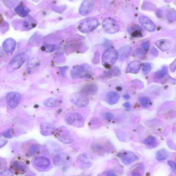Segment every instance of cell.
Returning <instances> with one entry per match:
<instances>
[{"mask_svg": "<svg viewBox=\"0 0 176 176\" xmlns=\"http://www.w3.org/2000/svg\"><path fill=\"white\" fill-rule=\"evenodd\" d=\"M31 55L30 50H28L15 56L8 64L7 72H11L20 68L29 58Z\"/></svg>", "mask_w": 176, "mask_h": 176, "instance_id": "obj_1", "label": "cell"}, {"mask_svg": "<svg viewBox=\"0 0 176 176\" xmlns=\"http://www.w3.org/2000/svg\"><path fill=\"white\" fill-rule=\"evenodd\" d=\"M92 72V68L87 64L77 65L72 68L71 75L73 79H79L90 76Z\"/></svg>", "mask_w": 176, "mask_h": 176, "instance_id": "obj_2", "label": "cell"}, {"mask_svg": "<svg viewBox=\"0 0 176 176\" xmlns=\"http://www.w3.org/2000/svg\"><path fill=\"white\" fill-rule=\"evenodd\" d=\"M118 58V52L112 48L106 49L102 57V64L105 67H109L115 63Z\"/></svg>", "mask_w": 176, "mask_h": 176, "instance_id": "obj_3", "label": "cell"}, {"mask_svg": "<svg viewBox=\"0 0 176 176\" xmlns=\"http://www.w3.org/2000/svg\"><path fill=\"white\" fill-rule=\"evenodd\" d=\"M70 99L73 104L81 108L86 107L89 102L87 95L81 91L73 93L71 96Z\"/></svg>", "mask_w": 176, "mask_h": 176, "instance_id": "obj_4", "label": "cell"}, {"mask_svg": "<svg viewBox=\"0 0 176 176\" xmlns=\"http://www.w3.org/2000/svg\"><path fill=\"white\" fill-rule=\"evenodd\" d=\"M99 22L97 19L89 18L86 19L78 26V29L83 33H89L95 29L99 26Z\"/></svg>", "mask_w": 176, "mask_h": 176, "instance_id": "obj_5", "label": "cell"}, {"mask_svg": "<svg viewBox=\"0 0 176 176\" xmlns=\"http://www.w3.org/2000/svg\"><path fill=\"white\" fill-rule=\"evenodd\" d=\"M55 137L60 142L65 144H71L74 142L73 137L70 132L64 127L59 128L55 131Z\"/></svg>", "mask_w": 176, "mask_h": 176, "instance_id": "obj_6", "label": "cell"}, {"mask_svg": "<svg viewBox=\"0 0 176 176\" xmlns=\"http://www.w3.org/2000/svg\"><path fill=\"white\" fill-rule=\"evenodd\" d=\"M103 29L107 33L112 34L117 33L119 29V26L117 22L112 18L105 19L102 22Z\"/></svg>", "mask_w": 176, "mask_h": 176, "instance_id": "obj_7", "label": "cell"}, {"mask_svg": "<svg viewBox=\"0 0 176 176\" xmlns=\"http://www.w3.org/2000/svg\"><path fill=\"white\" fill-rule=\"evenodd\" d=\"M118 156L125 165H130L139 159L138 157L133 152L123 151L118 154Z\"/></svg>", "mask_w": 176, "mask_h": 176, "instance_id": "obj_8", "label": "cell"}, {"mask_svg": "<svg viewBox=\"0 0 176 176\" xmlns=\"http://www.w3.org/2000/svg\"><path fill=\"white\" fill-rule=\"evenodd\" d=\"M93 159L86 153L81 154L77 159V162L80 167L83 169H87L91 167L93 164Z\"/></svg>", "mask_w": 176, "mask_h": 176, "instance_id": "obj_9", "label": "cell"}, {"mask_svg": "<svg viewBox=\"0 0 176 176\" xmlns=\"http://www.w3.org/2000/svg\"><path fill=\"white\" fill-rule=\"evenodd\" d=\"M21 98V95L20 93L11 92L7 94L6 96V101L10 108H15L19 104Z\"/></svg>", "mask_w": 176, "mask_h": 176, "instance_id": "obj_10", "label": "cell"}, {"mask_svg": "<svg viewBox=\"0 0 176 176\" xmlns=\"http://www.w3.org/2000/svg\"><path fill=\"white\" fill-rule=\"evenodd\" d=\"M94 2L93 0H86L81 4L79 9L81 15H86L90 13L93 10Z\"/></svg>", "mask_w": 176, "mask_h": 176, "instance_id": "obj_11", "label": "cell"}, {"mask_svg": "<svg viewBox=\"0 0 176 176\" xmlns=\"http://www.w3.org/2000/svg\"><path fill=\"white\" fill-rule=\"evenodd\" d=\"M56 128L53 125L48 122H43L40 125V132L43 136H48L54 134Z\"/></svg>", "mask_w": 176, "mask_h": 176, "instance_id": "obj_12", "label": "cell"}, {"mask_svg": "<svg viewBox=\"0 0 176 176\" xmlns=\"http://www.w3.org/2000/svg\"><path fill=\"white\" fill-rule=\"evenodd\" d=\"M139 20L141 25L147 31L152 32L155 30L156 27L155 24L148 17L141 16Z\"/></svg>", "mask_w": 176, "mask_h": 176, "instance_id": "obj_13", "label": "cell"}, {"mask_svg": "<svg viewBox=\"0 0 176 176\" xmlns=\"http://www.w3.org/2000/svg\"><path fill=\"white\" fill-rule=\"evenodd\" d=\"M33 163L37 167L42 169L48 168L50 165L49 159L44 156L37 157L34 159Z\"/></svg>", "mask_w": 176, "mask_h": 176, "instance_id": "obj_14", "label": "cell"}, {"mask_svg": "<svg viewBox=\"0 0 176 176\" xmlns=\"http://www.w3.org/2000/svg\"><path fill=\"white\" fill-rule=\"evenodd\" d=\"M16 45V42L14 39L8 38L3 42L2 48L6 53H10L14 51Z\"/></svg>", "mask_w": 176, "mask_h": 176, "instance_id": "obj_15", "label": "cell"}, {"mask_svg": "<svg viewBox=\"0 0 176 176\" xmlns=\"http://www.w3.org/2000/svg\"><path fill=\"white\" fill-rule=\"evenodd\" d=\"M141 62L134 60L130 63L126 68V72L129 73L137 74L139 73L141 67Z\"/></svg>", "mask_w": 176, "mask_h": 176, "instance_id": "obj_16", "label": "cell"}, {"mask_svg": "<svg viewBox=\"0 0 176 176\" xmlns=\"http://www.w3.org/2000/svg\"><path fill=\"white\" fill-rule=\"evenodd\" d=\"M131 49V47L130 46L127 45L122 46L119 50L118 52L119 60L123 61L126 59L129 55Z\"/></svg>", "mask_w": 176, "mask_h": 176, "instance_id": "obj_17", "label": "cell"}, {"mask_svg": "<svg viewBox=\"0 0 176 176\" xmlns=\"http://www.w3.org/2000/svg\"><path fill=\"white\" fill-rule=\"evenodd\" d=\"M108 145L101 143H95L92 144V149L93 151L99 154H103L109 150L108 147Z\"/></svg>", "mask_w": 176, "mask_h": 176, "instance_id": "obj_18", "label": "cell"}, {"mask_svg": "<svg viewBox=\"0 0 176 176\" xmlns=\"http://www.w3.org/2000/svg\"><path fill=\"white\" fill-rule=\"evenodd\" d=\"M121 74L120 69L118 67L112 68L101 75V78L102 79H109L113 77H118Z\"/></svg>", "mask_w": 176, "mask_h": 176, "instance_id": "obj_19", "label": "cell"}, {"mask_svg": "<svg viewBox=\"0 0 176 176\" xmlns=\"http://www.w3.org/2000/svg\"><path fill=\"white\" fill-rule=\"evenodd\" d=\"M142 29L137 25H133L128 28V32L133 37H140L142 36Z\"/></svg>", "mask_w": 176, "mask_h": 176, "instance_id": "obj_20", "label": "cell"}, {"mask_svg": "<svg viewBox=\"0 0 176 176\" xmlns=\"http://www.w3.org/2000/svg\"><path fill=\"white\" fill-rule=\"evenodd\" d=\"M106 98L109 104L112 105L118 102L120 99V96L116 92H110L107 94Z\"/></svg>", "mask_w": 176, "mask_h": 176, "instance_id": "obj_21", "label": "cell"}, {"mask_svg": "<svg viewBox=\"0 0 176 176\" xmlns=\"http://www.w3.org/2000/svg\"><path fill=\"white\" fill-rule=\"evenodd\" d=\"M156 45L162 51H166L170 49L171 44L169 40L162 39L157 41L155 43Z\"/></svg>", "mask_w": 176, "mask_h": 176, "instance_id": "obj_22", "label": "cell"}, {"mask_svg": "<svg viewBox=\"0 0 176 176\" xmlns=\"http://www.w3.org/2000/svg\"><path fill=\"white\" fill-rule=\"evenodd\" d=\"M97 87L95 84H90L85 86L81 92L85 93L87 95H93L96 93Z\"/></svg>", "mask_w": 176, "mask_h": 176, "instance_id": "obj_23", "label": "cell"}, {"mask_svg": "<svg viewBox=\"0 0 176 176\" xmlns=\"http://www.w3.org/2000/svg\"><path fill=\"white\" fill-rule=\"evenodd\" d=\"M15 11L20 16L24 17L29 14L30 10L23 5L20 4L15 8Z\"/></svg>", "mask_w": 176, "mask_h": 176, "instance_id": "obj_24", "label": "cell"}, {"mask_svg": "<svg viewBox=\"0 0 176 176\" xmlns=\"http://www.w3.org/2000/svg\"><path fill=\"white\" fill-rule=\"evenodd\" d=\"M39 62L36 59H33L28 63V64L27 71L28 73H33L35 71L39 65Z\"/></svg>", "mask_w": 176, "mask_h": 176, "instance_id": "obj_25", "label": "cell"}, {"mask_svg": "<svg viewBox=\"0 0 176 176\" xmlns=\"http://www.w3.org/2000/svg\"><path fill=\"white\" fill-rule=\"evenodd\" d=\"M59 100L54 98H50L45 100L44 104L47 107L55 108L59 104Z\"/></svg>", "mask_w": 176, "mask_h": 176, "instance_id": "obj_26", "label": "cell"}, {"mask_svg": "<svg viewBox=\"0 0 176 176\" xmlns=\"http://www.w3.org/2000/svg\"><path fill=\"white\" fill-rule=\"evenodd\" d=\"M139 101L143 107L145 108H148L152 105V103L151 99L149 97L143 96L140 97Z\"/></svg>", "mask_w": 176, "mask_h": 176, "instance_id": "obj_27", "label": "cell"}, {"mask_svg": "<svg viewBox=\"0 0 176 176\" xmlns=\"http://www.w3.org/2000/svg\"><path fill=\"white\" fill-rule=\"evenodd\" d=\"M169 154L167 151L164 149L159 150L156 152V158L159 161H162L167 159Z\"/></svg>", "mask_w": 176, "mask_h": 176, "instance_id": "obj_28", "label": "cell"}, {"mask_svg": "<svg viewBox=\"0 0 176 176\" xmlns=\"http://www.w3.org/2000/svg\"><path fill=\"white\" fill-rule=\"evenodd\" d=\"M168 67L166 66H164L159 70L155 73V76L158 79L161 78L167 74L168 73Z\"/></svg>", "mask_w": 176, "mask_h": 176, "instance_id": "obj_29", "label": "cell"}, {"mask_svg": "<svg viewBox=\"0 0 176 176\" xmlns=\"http://www.w3.org/2000/svg\"><path fill=\"white\" fill-rule=\"evenodd\" d=\"M13 167L17 170L23 172L26 171L27 166L18 161H14L12 163Z\"/></svg>", "mask_w": 176, "mask_h": 176, "instance_id": "obj_30", "label": "cell"}, {"mask_svg": "<svg viewBox=\"0 0 176 176\" xmlns=\"http://www.w3.org/2000/svg\"><path fill=\"white\" fill-rule=\"evenodd\" d=\"M143 143L146 145L154 147L156 145L157 139L155 137L149 136L144 140Z\"/></svg>", "mask_w": 176, "mask_h": 176, "instance_id": "obj_31", "label": "cell"}, {"mask_svg": "<svg viewBox=\"0 0 176 176\" xmlns=\"http://www.w3.org/2000/svg\"><path fill=\"white\" fill-rule=\"evenodd\" d=\"M40 149V146L38 144H34L31 145L28 150V154L29 156H32L35 155Z\"/></svg>", "mask_w": 176, "mask_h": 176, "instance_id": "obj_32", "label": "cell"}, {"mask_svg": "<svg viewBox=\"0 0 176 176\" xmlns=\"http://www.w3.org/2000/svg\"><path fill=\"white\" fill-rule=\"evenodd\" d=\"M152 69V65L149 63H145L143 64L142 70L144 75L148 74Z\"/></svg>", "mask_w": 176, "mask_h": 176, "instance_id": "obj_33", "label": "cell"}, {"mask_svg": "<svg viewBox=\"0 0 176 176\" xmlns=\"http://www.w3.org/2000/svg\"><path fill=\"white\" fill-rule=\"evenodd\" d=\"M24 28L26 29H31L36 26V24L34 23L32 20L29 19L28 20H26L24 22Z\"/></svg>", "mask_w": 176, "mask_h": 176, "instance_id": "obj_34", "label": "cell"}, {"mask_svg": "<svg viewBox=\"0 0 176 176\" xmlns=\"http://www.w3.org/2000/svg\"><path fill=\"white\" fill-rule=\"evenodd\" d=\"M65 121L68 124H73L75 121L74 113H70L67 115L65 116Z\"/></svg>", "mask_w": 176, "mask_h": 176, "instance_id": "obj_35", "label": "cell"}, {"mask_svg": "<svg viewBox=\"0 0 176 176\" xmlns=\"http://www.w3.org/2000/svg\"><path fill=\"white\" fill-rule=\"evenodd\" d=\"M41 48L43 51L51 52L54 51L55 49V46L53 45H45L43 46Z\"/></svg>", "mask_w": 176, "mask_h": 176, "instance_id": "obj_36", "label": "cell"}, {"mask_svg": "<svg viewBox=\"0 0 176 176\" xmlns=\"http://www.w3.org/2000/svg\"><path fill=\"white\" fill-rule=\"evenodd\" d=\"M145 53H146L143 49H138L134 52V55L136 57L142 58Z\"/></svg>", "mask_w": 176, "mask_h": 176, "instance_id": "obj_37", "label": "cell"}, {"mask_svg": "<svg viewBox=\"0 0 176 176\" xmlns=\"http://www.w3.org/2000/svg\"><path fill=\"white\" fill-rule=\"evenodd\" d=\"M14 173L11 169H6L2 170L0 174L1 176H13Z\"/></svg>", "mask_w": 176, "mask_h": 176, "instance_id": "obj_38", "label": "cell"}, {"mask_svg": "<svg viewBox=\"0 0 176 176\" xmlns=\"http://www.w3.org/2000/svg\"><path fill=\"white\" fill-rule=\"evenodd\" d=\"M2 135L6 138H12V129H9L3 132Z\"/></svg>", "mask_w": 176, "mask_h": 176, "instance_id": "obj_39", "label": "cell"}, {"mask_svg": "<svg viewBox=\"0 0 176 176\" xmlns=\"http://www.w3.org/2000/svg\"><path fill=\"white\" fill-rule=\"evenodd\" d=\"M100 53L99 51H97L95 53L93 59V63L94 64H97L99 62Z\"/></svg>", "mask_w": 176, "mask_h": 176, "instance_id": "obj_40", "label": "cell"}, {"mask_svg": "<svg viewBox=\"0 0 176 176\" xmlns=\"http://www.w3.org/2000/svg\"><path fill=\"white\" fill-rule=\"evenodd\" d=\"M74 115L75 121L79 122H81L83 121V118L82 116L79 114V113H74Z\"/></svg>", "mask_w": 176, "mask_h": 176, "instance_id": "obj_41", "label": "cell"}, {"mask_svg": "<svg viewBox=\"0 0 176 176\" xmlns=\"http://www.w3.org/2000/svg\"><path fill=\"white\" fill-rule=\"evenodd\" d=\"M150 46V44L148 42H144L142 44V48L146 53L148 51Z\"/></svg>", "mask_w": 176, "mask_h": 176, "instance_id": "obj_42", "label": "cell"}, {"mask_svg": "<svg viewBox=\"0 0 176 176\" xmlns=\"http://www.w3.org/2000/svg\"><path fill=\"white\" fill-rule=\"evenodd\" d=\"M4 136H3L2 135H1V144H0V146H1V148L3 147H4L6 144L7 143V140L5 139Z\"/></svg>", "mask_w": 176, "mask_h": 176, "instance_id": "obj_43", "label": "cell"}, {"mask_svg": "<svg viewBox=\"0 0 176 176\" xmlns=\"http://www.w3.org/2000/svg\"><path fill=\"white\" fill-rule=\"evenodd\" d=\"M104 118L106 120H111L114 118V115L111 112H107L104 115Z\"/></svg>", "mask_w": 176, "mask_h": 176, "instance_id": "obj_44", "label": "cell"}, {"mask_svg": "<svg viewBox=\"0 0 176 176\" xmlns=\"http://www.w3.org/2000/svg\"><path fill=\"white\" fill-rule=\"evenodd\" d=\"M169 68H170V71H171L172 72H174L176 70V59H175V60L169 65Z\"/></svg>", "mask_w": 176, "mask_h": 176, "instance_id": "obj_45", "label": "cell"}, {"mask_svg": "<svg viewBox=\"0 0 176 176\" xmlns=\"http://www.w3.org/2000/svg\"><path fill=\"white\" fill-rule=\"evenodd\" d=\"M168 164L170 166L174 171L176 170V163L172 161H169Z\"/></svg>", "mask_w": 176, "mask_h": 176, "instance_id": "obj_46", "label": "cell"}, {"mask_svg": "<svg viewBox=\"0 0 176 176\" xmlns=\"http://www.w3.org/2000/svg\"><path fill=\"white\" fill-rule=\"evenodd\" d=\"M123 106L127 110H130L131 108V106L129 102H126L124 103Z\"/></svg>", "mask_w": 176, "mask_h": 176, "instance_id": "obj_47", "label": "cell"}, {"mask_svg": "<svg viewBox=\"0 0 176 176\" xmlns=\"http://www.w3.org/2000/svg\"><path fill=\"white\" fill-rule=\"evenodd\" d=\"M152 54H153L154 55L157 56L158 54V52L157 50H156L155 48H153L152 50Z\"/></svg>", "mask_w": 176, "mask_h": 176, "instance_id": "obj_48", "label": "cell"}, {"mask_svg": "<svg viewBox=\"0 0 176 176\" xmlns=\"http://www.w3.org/2000/svg\"><path fill=\"white\" fill-rule=\"evenodd\" d=\"M107 176H116V175L115 174L114 172L112 171H109L107 172L106 174Z\"/></svg>", "mask_w": 176, "mask_h": 176, "instance_id": "obj_49", "label": "cell"}, {"mask_svg": "<svg viewBox=\"0 0 176 176\" xmlns=\"http://www.w3.org/2000/svg\"><path fill=\"white\" fill-rule=\"evenodd\" d=\"M124 98L126 99H129L130 98V96L128 95H125L124 96Z\"/></svg>", "mask_w": 176, "mask_h": 176, "instance_id": "obj_50", "label": "cell"}]
</instances>
